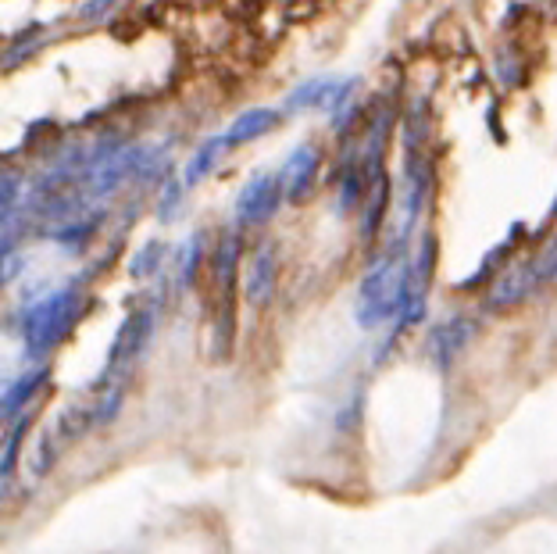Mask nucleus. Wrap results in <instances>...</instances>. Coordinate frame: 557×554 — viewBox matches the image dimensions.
I'll return each instance as SVG.
<instances>
[{"mask_svg":"<svg viewBox=\"0 0 557 554\" xmlns=\"http://www.w3.org/2000/svg\"><path fill=\"white\" fill-rule=\"evenodd\" d=\"M25 415L18 419V426L11 429V437H8V447H4V472H11V465H15V447L22 444V433H25Z\"/></svg>","mask_w":557,"mask_h":554,"instance_id":"nucleus-17","label":"nucleus"},{"mask_svg":"<svg viewBox=\"0 0 557 554\" xmlns=\"http://www.w3.org/2000/svg\"><path fill=\"white\" fill-rule=\"evenodd\" d=\"M15 201H18V194H15V176H4V219H11L15 215Z\"/></svg>","mask_w":557,"mask_h":554,"instance_id":"nucleus-18","label":"nucleus"},{"mask_svg":"<svg viewBox=\"0 0 557 554\" xmlns=\"http://www.w3.org/2000/svg\"><path fill=\"white\" fill-rule=\"evenodd\" d=\"M111 4H115V0H93V4H86V8H83V18H93L97 11H108Z\"/></svg>","mask_w":557,"mask_h":554,"instance_id":"nucleus-20","label":"nucleus"},{"mask_svg":"<svg viewBox=\"0 0 557 554\" xmlns=\"http://www.w3.org/2000/svg\"><path fill=\"white\" fill-rule=\"evenodd\" d=\"M272 290H275V251L272 247H261V251L254 254V261H250L243 294H247L250 304H258L261 308V304H268Z\"/></svg>","mask_w":557,"mask_h":554,"instance_id":"nucleus-9","label":"nucleus"},{"mask_svg":"<svg viewBox=\"0 0 557 554\" xmlns=\"http://www.w3.org/2000/svg\"><path fill=\"white\" fill-rule=\"evenodd\" d=\"M225 147H229V143H225V136H215V140L204 143V147H200V151L190 158V165H186L183 183H186V186H197L200 179H204V176H208V172H211V165H215L218 154H222Z\"/></svg>","mask_w":557,"mask_h":554,"instance_id":"nucleus-11","label":"nucleus"},{"mask_svg":"<svg viewBox=\"0 0 557 554\" xmlns=\"http://www.w3.org/2000/svg\"><path fill=\"white\" fill-rule=\"evenodd\" d=\"M40 383H43V372L36 369L33 376H25L22 383H18V387H11L8 394H4V415L11 419V415H15V404H25V397L33 394V390L40 387Z\"/></svg>","mask_w":557,"mask_h":554,"instance_id":"nucleus-13","label":"nucleus"},{"mask_svg":"<svg viewBox=\"0 0 557 554\" xmlns=\"http://www.w3.org/2000/svg\"><path fill=\"white\" fill-rule=\"evenodd\" d=\"M315 168H318V151L315 147H297V151L290 154V161L283 165V186H286V197L290 201H300V197L308 194V186H311V179H315Z\"/></svg>","mask_w":557,"mask_h":554,"instance_id":"nucleus-8","label":"nucleus"},{"mask_svg":"<svg viewBox=\"0 0 557 554\" xmlns=\"http://www.w3.org/2000/svg\"><path fill=\"white\" fill-rule=\"evenodd\" d=\"M279 122V115H275L272 108H254V111H243L240 118H236L233 126H229V133H225V143L229 147H240V143H250L258 140V136H265L268 129Z\"/></svg>","mask_w":557,"mask_h":554,"instance_id":"nucleus-10","label":"nucleus"},{"mask_svg":"<svg viewBox=\"0 0 557 554\" xmlns=\"http://www.w3.org/2000/svg\"><path fill=\"white\" fill-rule=\"evenodd\" d=\"M411 301V279L404 272L397 258L375 261L372 272L361 279V294H358V322L365 329L379 326V322L393 319L397 311H404Z\"/></svg>","mask_w":557,"mask_h":554,"instance_id":"nucleus-1","label":"nucleus"},{"mask_svg":"<svg viewBox=\"0 0 557 554\" xmlns=\"http://www.w3.org/2000/svg\"><path fill=\"white\" fill-rule=\"evenodd\" d=\"M533 261H536V272H540L543 283H557V233L550 236L547 247H543Z\"/></svg>","mask_w":557,"mask_h":554,"instance_id":"nucleus-15","label":"nucleus"},{"mask_svg":"<svg viewBox=\"0 0 557 554\" xmlns=\"http://www.w3.org/2000/svg\"><path fill=\"white\" fill-rule=\"evenodd\" d=\"M358 201H365L361 179H358V172H347V176H343V190H340V211H350Z\"/></svg>","mask_w":557,"mask_h":554,"instance_id":"nucleus-16","label":"nucleus"},{"mask_svg":"<svg viewBox=\"0 0 557 554\" xmlns=\"http://www.w3.org/2000/svg\"><path fill=\"white\" fill-rule=\"evenodd\" d=\"M350 83H333V79H311V83L297 86L290 93V101L286 108L300 111V108H325V111H336L343 101H347Z\"/></svg>","mask_w":557,"mask_h":554,"instance_id":"nucleus-7","label":"nucleus"},{"mask_svg":"<svg viewBox=\"0 0 557 554\" xmlns=\"http://www.w3.org/2000/svg\"><path fill=\"white\" fill-rule=\"evenodd\" d=\"M543 279H540V272H536V261L529 258V261H522V265H515L511 272H504V276L493 283V290H490V308H497V311H508V308H515V304H522L525 297L533 294L536 286H540Z\"/></svg>","mask_w":557,"mask_h":554,"instance_id":"nucleus-5","label":"nucleus"},{"mask_svg":"<svg viewBox=\"0 0 557 554\" xmlns=\"http://www.w3.org/2000/svg\"><path fill=\"white\" fill-rule=\"evenodd\" d=\"M475 340V322L458 315V319H447L433 336H429V347H433V358L440 369H447L450 361L458 358L468 344Z\"/></svg>","mask_w":557,"mask_h":554,"instance_id":"nucleus-6","label":"nucleus"},{"mask_svg":"<svg viewBox=\"0 0 557 554\" xmlns=\"http://www.w3.org/2000/svg\"><path fill=\"white\" fill-rule=\"evenodd\" d=\"M154 251H158V244H150L147 251L140 254V261H136V265H133V272H136V276H143V272H147L150 265H154V258H150V254H154Z\"/></svg>","mask_w":557,"mask_h":554,"instance_id":"nucleus-19","label":"nucleus"},{"mask_svg":"<svg viewBox=\"0 0 557 554\" xmlns=\"http://www.w3.org/2000/svg\"><path fill=\"white\" fill-rule=\"evenodd\" d=\"M150 329H154V315L150 311H136L129 315L118 333L115 347H111V361H108V372H122V369H133V361L143 354L150 340Z\"/></svg>","mask_w":557,"mask_h":554,"instance_id":"nucleus-4","label":"nucleus"},{"mask_svg":"<svg viewBox=\"0 0 557 554\" xmlns=\"http://www.w3.org/2000/svg\"><path fill=\"white\" fill-rule=\"evenodd\" d=\"M183 190H186V183H179V179H172V183L165 186V194H161V204H158L161 222H172L175 215H179V208H183Z\"/></svg>","mask_w":557,"mask_h":554,"instance_id":"nucleus-14","label":"nucleus"},{"mask_svg":"<svg viewBox=\"0 0 557 554\" xmlns=\"http://www.w3.org/2000/svg\"><path fill=\"white\" fill-rule=\"evenodd\" d=\"M283 197H286L283 176L261 172V176H254L243 186L240 201H236V219H240V226H265L275 211H279Z\"/></svg>","mask_w":557,"mask_h":554,"instance_id":"nucleus-3","label":"nucleus"},{"mask_svg":"<svg viewBox=\"0 0 557 554\" xmlns=\"http://www.w3.org/2000/svg\"><path fill=\"white\" fill-rule=\"evenodd\" d=\"M75 319H79V294H75L72 286L54 290L50 297H43V301H36L33 308L25 311L22 322L25 344L33 347V351H50L54 344L65 340L68 329L75 326Z\"/></svg>","mask_w":557,"mask_h":554,"instance_id":"nucleus-2","label":"nucleus"},{"mask_svg":"<svg viewBox=\"0 0 557 554\" xmlns=\"http://www.w3.org/2000/svg\"><path fill=\"white\" fill-rule=\"evenodd\" d=\"M386 201H390V186H386L383 176H372V190H368V197H365V236L379 233L383 215H386Z\"/></svg>","mask_w":557,"mask_h":554,"instance_id":"nucleus-12","label":"nucleus"}]
</instances>
